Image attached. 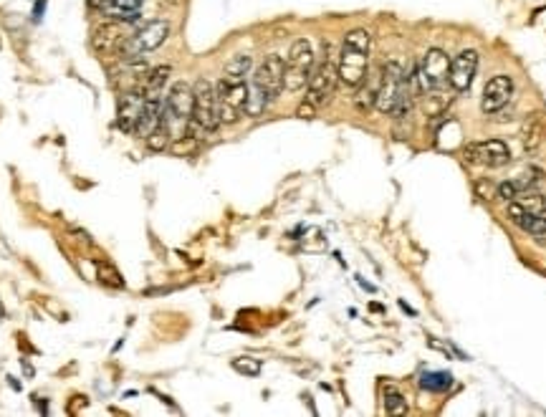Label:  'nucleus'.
I'll use <instances>...</instances> for the list:
<instances>
[{"instance_id": "nucleus-13", "label": "nucleus", "mask_w": 546, "mask_h": 417, "mask_svg": "<svg viewBox=\"0 0 546 417\" xmlns=\"http://www.w3.org/2000/svg\"><path fill=\"white\" fill-rule=\"evenodd\" d=\"M478 71V51L465 48L455 58H450V71H447V84L453 91H468Z\"/></svg>"}, {"instance_id": "nucleus-23", "label": "nucleus", "mask_w": 546, "mask_h": 417, "mask_svg": "<svg viewBox=\"0 0 546 417\" xmlns=\"http://www.w3.org/2000/svg\"><path fill=\"white\" fill-rule=\"evenodd\" d=\"M169 74H172V69L169 66H157V69H152L150 74L145 76V91H162L165 84L169 82Z\"/></svg>"}, {"instance_id": "nucleus-14", "label": "nucleus", "mask_w": 546, "mask_h": 417, "mask_svg": "<svg viewBox=\"0 0 546 417\" xmlns=\"http://www.w3.org/2000/svg\"><path fill=\"white\" fill-rule=\"evenodd\" d=\"M513 96V79L506 74H498L494 79H489V84L483 87L481 96V109L483 114H498Z\"/></svg>"}, {"instance_id": "nucleus-12", "label": "nucleus", "mask_w": 546, "mask_h": 417, "mask_svg": "<svg viewBox=\"0 0 546 417\" xmlns=\"http://www.w3.org/2000/svg\"><path fill=\"white\" fill-rule=\"evenodd\" d=\"M142 109H145V89H127L116 101V127L124 134H134L140 122Z\"/></svg>"}, {"instance_id": "nucleus-21", "label": "nucleus", "mask_w": 546, "mask_h": 417, "mask_svg": "<svg viewBox=\"0 0 546 417\" xmlns=\"http://www.w3.org/2000/svg\"><path fill=\"white\" fill-rule=\"evenodd\" d=\"M253 69V58L245 56V53H238V56H233L230 61L225 64V74L228 79H245Z\"/></svg>"}, {"instance_id": "nucleus-17", "label": "nucleus", "mask_w": 546, "mask_h": 417, "mask_svg": "<svg viewBox=\"0 0 546 417\" xmlns=\"http://www.w3.org/2000/svg\"><path fill=\"white\" fill-rule=\"evenodd\" d=\"M546 137V119L544 114H531L521 129V142L526 150H536Z\"/></svg>"}, {"instance_id": "nucleus-7", "label": "nucleus", "mask_w": 546, "mask_h": 417, "mask_svg": "<svg viewBox=\"0 0 546 417\" xmlns=\"http://www.w3.org/2000/svg\"><path fill=\"white\" fill-rule=\"evenodd\" d=\"M195 91V104H192V122L198 124L203 132H216L221 127L218 119V99L216 87L208 79H198V84L192 87Z\"/></svg>"}, {"instance_id": "nucleus-18", "label": "nucleus", "mask_w": 546, "mask_h": 417, "mask_svg": "<svg viewBox=\"0 0 546 417\" xmlns=\"http://www.w3.org/2000/svg\"><path fill=\"white\" fill-rule=\"evenodd\" d=\"M513 200H516L523 210H529V213H536V215L546 213V195L544 192H536L534 187H529V190H518Z\"/></svg>"}, {"instance_id": "nucleus-8", "label": "nucleus", "mask_w": 546, "mask_h": 417, "mask_svg": "<svg viewBox=\"0 0 546 417\" xmlns=\"http://www.w3.org/2000/svg\"><path fill=\"white\" fill-rule=\"evenodd\" d=\"M447 71H450V58L442 48H428L418 64V84L420 91H433L447 84Z\"/></svg>"}, {"instance_id": "nucleus-33", "label": "nucleus", "mask_w": 546, "mask_h": 417, "mask_svg": "<svg viewBox=\"0 0 546 417\" xmlns=\"http://www.w3.org/2000/svg\"><path fill=\"white\" fill-rule=\"evenodd\" d=\"M8 382H11V387L16 389V392H18V389H21V382H18L16 377H8Z\"/></svg>"}, {"instance_id": "nucleus-6", "label": "nucleus", "mask_w": 546, "mask_h": 417, "mask_svg": "<svg viewBox=\"0 0 546 417\" xmlns=\"http://www.w3.org/2000/svg\"><path fill=\"white\" fill-rule=\"evenodd\" d=\"M339 84V64L334 61L331 56L329 46H326V53L321 58L319 64H314V71L308 76V84H306V101L314 106H321L326 104L334 94Z\"/></svg>"}, {"instance_id": "nucleus-9", "label": "nucleus", "mask_w": 546, "mask_h": 417, "mask_svg": "<svg viewBox=\"0 0 546 417\" xmlns=\"http://www.w3.org/2000/svg\"><path fill=\"white\" fill-rule=\"evenodd\" d=\"M402 87H405V71L397 61H387L382 66V79H379L377 96H374V109L382 114H392L400 101Z\"/></svg>"}, {"instance_id": "nucleus-28", "label": "nucleus", "mask_w": 546, "mask_h": 417, "mask_svg": "<svg viewBox=\"0 0 546 417\" xmlns=\"http://www.w3.org/2000/svg\"><path fill=\"white\" fill-rule=\"evenodd\" d=\"M195 147H198V139L190 137V134H182V137H177V142L172 145V152L174 155H190Z\"/></svg>"}, {"instance_id": "nucleus-3", "label": "nucleus", "mask_w": 546, "mask_h": 417, "mask_svg": "<svg viewBox=\"0 0 546 417\" xmlns=\"http://www.w3.org/2000/svg\"><path fill=\"white\" fill-rule=\"evenodd\" d=\"M169 30H172L169 21H150V23H145L142 28L134 30L132 35H127L122 41V46H119V51H122V56L127 58V61L145 58L147 53L157 51V48L167 41Z\"/></svg>"}, {"instance_id": "nucleus-30", "label": "nucleus", "mask_w": 546, "mask_h": 417, "mask_svg": "<svg viewBox=\"0 0 546 417\" xmlns=\"http://www.w3.org/2000/svg\"><path fill=\"white\" fill-rule=\"evenodd\" d=\"M498 197H503V200H508V203H511L513 197H516V185H513V182H501V185H498Z\"/></svg>"}, {"instance_id": "nucleus-22", "label": "nucleus", "mask_w": 546, "mask_h": 417, "mask_svg": "<svg viewBox=\"0 0 546 417\" xmlns=\"http://www.w3.org/2000/svg\"><path fill=\"white\" fill-rule=\"evenodd\" d=\"M268 104H271V101H268L266 94H263L258 87L250 84L248 87V101H245V116H261L263 111H266Z\"/></svg>"}, {"instance_id": "nucleus-16", "label": "nucleus", "mask_w": 546, "mask_h": 417, "mask_svg": "<svg viewBox=\"0 0 546 417\" xmlns=\"http://www.w3.org/2000/svg\"><path fill=\"white\" fill-rule=\"evenodd\" d=\"M506 213H508L511 223H516L523 233H529V235H536V238L546 235V218L544 215H536V213H529V210H523L516 200L508 203V210H506Z\"/></svg>"}, {"instance_id": "nucleus-2", "label": "nucleus", "mask_w": 546, "mask_h": 417, "mask_svg": "<svg viewBox=\"0 0 546 417\" xmlns=\"http://www.w3.org/2000/svg\"><path fill=\"white\" fill-rule=\"evenodd\" d=\"M192 104H195V91L190 84L177 82L169 87L167 96H165V116L162 124L169 129L174 139L182 137L187 132V124L192 119Z\"/></svg>"}, {"instance_id": "nucleus-27", "label": "nucleus", "mask_w": 546, "mask_h": 417, "mask_svg": "<svg viewBox=\"0 0 546 417\" xmlns=\"http://www.w3.org/2000/svg\"><path fill=\"white\" fill-rule=\"evenodd\" d=\"M233 369L245 377H258L261 374V362L250 360V357H238V360H233Z\"/></svg>"}, {"instance_id": "nucleus-15", "label": "nucleus", "mask_w": 546, "mask_h": 417, "mask_svg": "<svg viewBox=\"0 0 546 417\" xmlns=\"http://www.w3.org/2000/svg\"><path fill=\"white\" fill-rule=\"evenodd\" d=\"M91 6L104 16L114 18L116 23H137L142 18L145 0H91Z\"/></svg>"}, {"instance_id": "nucleus-24", "label": "nucleus", "mask_w": 546, "mask_h": 417, "mask_svg": "<svg viewBox=\"0 0 546 417\" xmlns=\"http://www.w3.org/2000/svg\"><path fill=\"white\" fill-rule=\"evenodd\" d=\"M96 278H99L104 286H111V289H124V278L122 273L116 271L111 263H96Z\"/></svg>"}, {"instance_id": "nucleus-26", "label": "nucleus", "mask_w": 546, "mask_h": 417, "mask_svg": "<svg viewBox=\"0 0 546 417\" xmlns=\"http://www.w3.org/2000/svg\"><path fill=\"white\" fill-rule=\"evenodd\" d=\"M169 139H172L169 129L165 127V124H160V127L155 129V132H152L150 137H147V147H150V150H155V152H162L165 147L169 145Z\"/></svg>"}, {"instance_id": "nucleus-10", "label": "nucleus", "mask_w": 546, "mask_h": 417, "mask_svg": "<svg viewBox=\"0 0 546 417\" xmlns=\"http://www.w3.org/2000/svg\"><path fill=\"white\" fill-rule=\"evenodd\" d=\"M284 71H286V58H281L279 53H268L258 64L256 74H253V87H258L268 96V101L279 99V94L284 91Z\"/></svg>"}, {"instance_id": "nucleus-11", "label": "nucleus", "mask_w": 546, "mask_h": 417, "mask_svg": "<svg viewBox=\"0 0 546 417\" xmlns=\"http://www.w3.org/2000/svg\"><path fill=\"white\" fill-rule=\"evenodd\" d=\"M465 162L483 165V167H503L511 162V150L501 139H486V142H471L465 147Z\"/></svg>"}, {"instance_id": "nucleus-25", "label": "nucleus", "mask_w": 546, "mask_h": 417, "mask_svg": "<svg viewBox=\"0 0 546 417\" xmlns=\"http://www.w3.org/2000/svg\"><path fill=\"white\" fill-rule=\"evenodd\" d=\"M384 410H387L389 415H405L407 400L397 389H387V392H384Z\"/></svg>"}, {"instance_id": "nucleus-1", "label": "nucleus", "mask_w": 546, "mask_h": 417, "mask_svg": "<svg viewBox=\"0 0 546 417\" xmlns=\"http://www.w3.org/2000/svg\"><path fill=\"white\" fill-rule=\"evenodd\" d=\"M369 46L372 38L364 28L349 30L344 35L342 53H339V82L349 89H357L364 84L367 71H369Z\"/></svg>"}, {"instance_id": "nucleus-20", "label": "nucleus", "mask_w": 546, "mask_h": 417, "mask_svg": "<svg viewBox=\"0 0 546 417\" xmlns=\"http://www.w3.org/2000/svg\"><path fill=\"white\" fill-rule=\"evenodd\" d=\"M453 96H445V91L440 89H433V91H425V114L428 116H442L450 104Z\"/></svg>"}, {"instance_id": "nucleus-31", "label": "nucleus", "mask_w": 546, "mask_h": 417, "mask_svg": "<svg viewBox=\"0 0 546 417\" xmlns=\"http://www.w3.org/2000/svg\"><path fill=\"white\" fill-rule=\"evenodd\" d=\"M314 111H316V106L308 104V101H303V104L299 106V116H306V119H311V116H314Z\"/></svg>"}, {"instance_id": "nucleus-4", "label": "nucleus", "mask_w": 546, "mask_h": 417, "mask_svg": "<svg viewBox=\"0 0 546 417\" xmlns=\"http://www.w3.org/2000/svg\"><path fill=\"white\" fill-rule=\"evenodd\" d=\"M314 64H316L314 46H311L306 38H299V41L291 43V51L289 56H286V71H284L286 91H301V89H306L308 76L314 71Z\"/></svg>"}, {"instance_id": "nucleus-19", "label": "nucleus", "mask_w": 546, "mask_h": 417, "mask_svg": "<svg viewBox=\"0 0 546 417\" xmlns=\"http://www.w3.org/2000/svg\"><path fill=\"white\" fill-rule=\"evenodd\" d=\"M420 387L428 389V392H447L453 387V377L447 372H425L420 377Z\"/></svg>"}, {"instance_id": "nucleus-29", "label": "nucleus", "mask_w": 546, "mask_h": 417, "mask_svg": "<svg viewBox=\"0 0 546 417\" xmlns=\"http://www.w3.org/2000/svg\"><path fill=\"white\" fill-rule=\"evenodd\" d=\"M476 192H478V197H483V200H491V197L498 195V185H494L491 180H478Z\"/></svg>"}, {"instance_id": "nucleus-32", "label": "nucleus", "mask_w": 546, "mask_h": 417, "mask_svg": "<svg viewBox=\"0 0 546 417\" xmlns=\"http://www.w3.org/2000/svg\"><path fill=\"white\" fill-rule=\"evenodd\" d=\"M43 11H46V0H38V3H35V8H33V21H41Z\"/></svg>"}, {"instance_id": "nucleus-5", "label": "nucleus", "mask_w": 546, "mask_h": 417, "mask_svg": "<svg viewBox=\"0 0 546 417\" xmlns=\"http://www.w3.org/2000/svg\"><path fill=\"white\" fill-rule=\"evenodd\" d=\"M216 99L221 124H235L245 114L248 84H245V79H228V76H223L221 82L216 84Z\"/></svg>"}]
</instances>
